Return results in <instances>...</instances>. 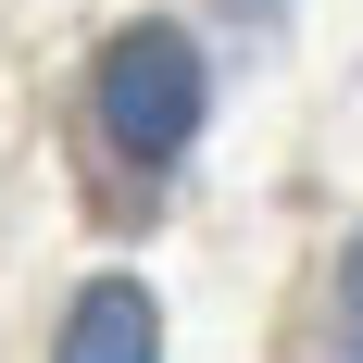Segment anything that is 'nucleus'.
<instances>
[{"mask_svg": "<svg viewBox=\"0 0 363 363\" xmlns=\"http://www.w3.org/2000/svg\"><path fill=\"white\" fill-rule=\"evenodd\" d=\"M201 101H213V75H201L188 26H125L101 50V138L125 150V163H150V176L201 138Z\"/></svg>", "mask_w": 363, "mask_h": 363, "instance_id": "1", "label": "nucleus"}, {"mask_svg": "<svg viewBox=\"0 0 363 363\" xmlns=\"http://www.w3.org/2000/svg\"><path fill=\"white\" fill-rule=\"evenodd\" d=\"M50 363H163V313H150L138 276H101V289L63 313V351Z\"/></svg>", "mask_w": 363, "mask_h": 363, "instance_id": "2", "label": "nucleus"}, {"mask_svg": "<svg viewBox=\"0 0 363 363\" xmlns=\"http://www.w3.org/2000/svg\"><path fill=\"white\" fill-rule=\"evenodd\" d=\"M338 338H351V363H363V238H351V263H338Z\"/></svg>", "mask_w": 363, "mask_h": 363, "instance_id": "3", "label": "nucleus"}, {"mask_svg": "<svg viewBox=\"0 0 363 363\" xmlns=\"http://www.w3.org/2000/svg\"><path fill=\"white\" fill-rule=\"evenodd\" d=\"M225 13H276V0H225Z\"/></svg>", "mask_w": 363, "mask_h": 363, "instance_id": "4", "label": "nucleus"}]
</instances>
